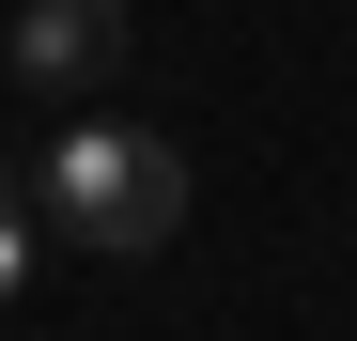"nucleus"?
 <instances>
[{"instance_id":"f257e3e1","label":"nucleus","mask_w":357,"mask_h":341,"mask_svg":"<svg viewBox=\"0 0 357 341\" xmlns=\"http://www.w3.org/2000/svg\"><path fill=\"white\" fill-rule=\"evenodd\" d=\"M31 187H47V233H78L93 264H140V248L187 233V155L140 140V125H63Z\"/></svg>"},{"instance_id":"7ed1b4c3","label":"nucleus","mask_w":357,"mask_h":341,"mask_svg":"<svg viewBox=\"0 0 357 341\" xmlns=\"http://www.w3.org/2000/svg\"><path fill=\"white\" fill-rule=\"evenodd\" d=\"M31 279V217H16V187H0V295Z\"/></svg>"},{"instance_id":"f03ea898","label":"nucleus","mask_w":357,"mask_h":341,"mask_svg":"<svg viewBox=\"0 0 357 341\" xmlns=\"http://www.w3.org/2000/svg\"><path fill=\"white\" fill-rule=\"evenodd\" d=\"M109 63H125V0H31L16 16V78L31 93H93Z\"/></svg>"}]
</instances>
